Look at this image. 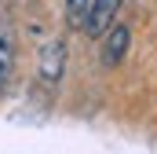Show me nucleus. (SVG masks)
<instances>
[{
	"mask_svg": "<svg viewBox=\"0 0 157 154\" xmlns=\"http://www.w3.org/2000/svg\"><path fill=\"white\" fill-rule=\"evenodd\" d=\"M66 74V40L51 37L48 44H40L37 51V81L48 88H59V81Z\"/></svg>",
	"mask_w": 157,
	"mask_h": 154,
	"instance_id": "f257e3e1",
	"label": "nucleus"
},
{
	"mask_svg": "<svg viewBox=\"0 0 157 154\" xmlns=\"http://www.w3.org/2000/svg\"><path fill=\"white\" fill-rule=\"evenodd\" d=\"M99 40H102L99 63H102V66L110 70V66H117L121 59L128 55V44H132V30H128L124 22H113V26H110V30H106V33H102Z\"/></svg>",
	"mask_w": 157,
	"mask_h": 154,
	"instance_id": "f03ea898",
	"label": "nucleus"
},
{
	"mask_svg": "<svg viewBox=\"0 0 157 154\" xmlns=\"http://www.w3.org/2000/svg\"><path fill=\"white\" fill-rule=\"evenodd\" d=\"M124 0H91V7H88V18H84V33L91 40H99L113 22H117V11Z\"/></svg>",
	"mask_w": 157,
	"mask_h": 154,
	"instance_id": "7ed1b4c3",
	"label": "nucleus"
},
{
	"mask_svg": "<svg viewBox=\"0 0 157 154\" xmlns=\"http://www.w3.org/2000/svg\"><path fill=\"white\" fill-rule=\"evenodd\" d=\"M11 77H15V40H11V33L0 26V95L7 92Z\"/></svg>",
	"mask_w": 157,
	"mask_h": 154,
	"instance_id": "20e7f679",
	"label": "nucleus"
},
{
	"mask_svg": "<svg viewBox=\"0 0 157 154\" xmlns=\"http://www.w3.org/2000/svg\"><path fill=\"white\" fill-rule=\"evenodd\" d=\"M62 4H66V26L70 30H84V18H88L91 0H62Z\"/></svg>",
	"mask_w": 157,
	"mask_h": 154,
	"instance_id": "39448f33",
	"label": "nucleus"
}]
</instances>
